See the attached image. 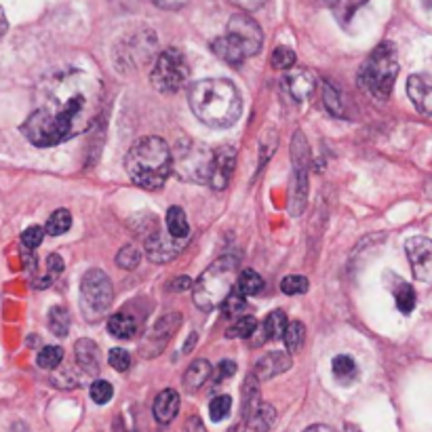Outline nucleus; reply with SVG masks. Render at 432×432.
I'll return each instance as SVG.
<instances>
[{"label": "nucleus", "mask_w": 432, "mask_h": 432, "mask_svg": "<svg viewBox=\"0 0 432 432\" xmlns=\"http://www.w3.org/2000/svg\"><path fill=\"white\" fill-rule=\"evenodd\" d=\"M61 361H64V350L59 346H44L36 356V363L42 369H49V371L57 369L61 365Z\"/></svg>", "instance_id": "2f4dec72"}, {"label": "nucleus", "mask_w": 432, "mask_h": 432, "mask_svg": "<svg viewBox=\"0 0 432 432\" xmlns=\"http://www.w3.org/2000/svg\"><path fill=\"white\" fill-rule=\"evenodd\" d=\"M331 369H333V378L342 384V386H348L350 382H354L356 378V363L352 356L348 354H337L331 363Z\"/></svg>", "instance_id": "b1692460"}, {"label": "nucleus", "mask_w": 432, "mask_h": 432, "mask_svg": "<svg viewBox=\"0 0 432 432\" xmlns=\"http://www.w3.org/2000/svg\"><path fill=\"white\" fill-rule=\"evenodd\" d=\"M102 106V83L80 70H64L40 85V104L21 125L32 145L51 148L87 131Z\"/></svg>", "instance_id": "f257e3e1"}, {"label": "nucleus", "mask_w": 432, "mask_h": 432, "mask_svg": "<svg viewBox=\"0 0 432 432\" xmlns=\"http://www.w3.org/2000/svg\"><path fill=\"white\" fill-rule=\"evenodd\" d=\"M230 2H232L234 6L247 11V13H253V11H258V8H262V6L266 4V0H230Z\"/></svg>", "instance_id": "c03bdc74"}, {"label": "nucleus", "mask_w": 432, "mask_h": 432, "mask_svg": "<svg viewBox=\"0 0 432 432\" xmlns=\"http://www.w3.org/2000/svg\"><path fill=\"white\" fill-rule=\"evenodd\" d=\"M184 432H207V428H205V424H203V420H200L198 416H190V418L186 420Z\"/></svg>", "instance_id": "49530a36"}, {"label": "nucleus", "mask_w": 432, "mask_h": 432, "mask_svg": "<svg viewBox=\"0 0 432 432\" xmlns=\"http://www.w3.org/2000/svg\"><path fill=\"white\" fill-rule=\"evenodd\" d=\"M192 287V283H190V279L188 277H179V279H175L173 283H171V291H184V289H190Z\"/></svg>", "instance_id": "de8ad7c7"}, {"label": "nucleus", "mask_w": 432, "mask_h": 432, "mask_svg": "<svg viewBox=\"0 0 432 432\" xmlns=\"http://www.w3.org/2000/svg\"><path fill=\"white\" fill-rule=\"evenodd\" d=\"M108 363H110L112 369L125 373L131 367V354L127 350H123V348H112L110 354H108Z\"/></svg>", "instance_id": "a19ab883"}, {"label": "nucleus", "mask_w": 432, "mask_h": 432, "mask_svg": "<svg viewBox=\"0 0 432 432\" xmlns=\"http://www.w3.org/2000/svg\"><path fill=\"white\" fill-rule=\"evenodd\" d=\"M239 258L236 256H222L215 260L192 285L194 304L200 310H215L222 308V304L228 299V295L234 293L239 281Z\"/></svg>", "instance_id": "39448f33"}, {"label": "nucleus", "mask_w": 432, "mask_h": 432, "mask_svg": "<svg viewBox=\"0 0 432 432\" xmlns=\"http://www.w3.org/2000/svg\"><path fill=\"white\" fill-rule=\"evenodd\" d=\"M283 87H285V91H287L291 100L304 102V100H308L316 91L318 80L308 70H291L287 76H285V80H283Z\"/></svg>", "instance_id": "dca6fc26"}, {"label": "nucleus", "mask_w": 432, "mask_h": 432, "mask_svg": "<svg viewBox=\"0 0 432 432\" xmlns=\"http://www.w3.org/2000/svg\"><path fill=\"white\" fill-rule=\"evenodd\" d=\"M42 239H44V230H42L40 226H30V228H25L23 234H21V243H23L25 249H36V247H40V245H42Z\"/></svg>", "instance_id": "79ce46f5"}, {"label": "nucleus", "mask_w": 432, "mask_h": 432, "mask_svg": "<svg viewBox=\"0 0 432 432\" xmlns=\"http://www.w3.org/2000/svg\"><path fill=\"white\" fill-rule=\"evenodd\" d=\"M270 61H272V68L277 70H291L295 64V53L289 47H277Z\"/></svg>", "instance_id": "ea45409f"}, {"label": "nucleus", "mask_w": 432, "mask_h": 432, "mask_svg": "<svg viewBox=\"0 0 432 432\" xmlns=\"http://www.w3.org/2000/svg\"><path fill=\"white\" fill-rule=\"evenodd\" d=\"M61 272H64V260H61L57 253H51V256L47 258V272H44V277H42L40 281H36V287H49Z\"/></svg>", "instance_id": "473e14b6"}, {"label": "nucleus", "mask_w": 432, "mask_h": 432, "mask_svg": "<svg viewBox=\"0 0 432 432\" xmlns=\"http://www.w3.org/2000/svg\"><path fill=\"white\" fill-rule=\"evenodd\" d=\"M407 95L414 108L426 116H432V76L431 74H414L407 78Z\"/></svg>", "instance_id": "4468645a"}, {"label": "nucleus", "mask_w": 432, "mask_h": 432, "mask_svg": "<svg viewBox=\"0 0 432 432\" xmlns=\"http://www.w3.org/2000/svg\"><path fill=\"white\" fill-rule=\"evenodd\" d=\"M49 331L57 337H66L70 331V312L64 306H53L49 310V318H47Z\"/></svg>", "instance_id": "a878e982"}, {"label": "nucleus", "mask_w": 432, "mask_h": 432, "mask_svg": "<svg viewBox=\"0 0 432 432\" xmlns=\"http://www.w3.org/2000/svg\"><path fill=\"white\" fill-rule=\"evenodd\" d=\"M177 412H179V395L173 388L158 392V397L154 399V405H152V414H154L156 422L158 424H171L175 420Z\"/></svg>", "instance_id": "6ab92c4d"}, {"label": "nucleus", "mask_w": 432, "mask_h": 432, "mask_svg": "<svg viewBox=\"0 0 432 432\" xmlns=\"http://www.w3.org/2000/svg\"><path fill=\"white\" fill-rule=\"evenodd\" d=\"M281 291L285 295H301L308 291V279L301 275H289L281 281Z\"/></svg>", "instance_id": "58836bf2"}, {"label": "nucleus", "mask_w": 432, "mask_h": 432, "mask_svg": "<svg viewBox=\"0 0 432 432\" xmlns=\"http://www.w3.org/2000/svg\"><path fill=\"white\" fill-rule=\"evenodd\" d=\"M245 424L256 432H268L275 428L277 424V409L270 405V403H264L260 401L245 418Z\"/></svg>", "instance_id": "aec40b11"}, {"label": "nucleus", "mask_w": 432, "mask_h": 432, "mask_svg": "<svg viewBox=\"0 0 432 432\" xmlns=\"http://www.w3.org/2000/svg\"><path fill=\"white\" fill-rule=\"evenodd\" d=\"M194 344H196V333L192 331V333L188 335V342L184 344V354H188V352H192V348H194Z\"/></svg>", "instance_id": "09e8293b"}, {"label": "nucleus", "mask_w": 432, "mask_h": 432, "mask_svg": "<svg viewBox=\"0 0 432 432\" xmlns=\"http://www.w3.org/2000/svg\"><path fill=\"white\" fill-rule=\"evenodd\" d=\"M177 327H179V314H167V316H162V318L152 327V331L148 333V348H144L145 356L158 354V352L167 346V342L171 340V335L177 331Z\"/></svg>", "instance_id": "2eb2a0df"}, {"label": "nucleus", "mask_w": 432, "mask_h": 432, "mask_svg": "<svg viewBox=\"0 0 432 432\" xmlns=\"http://www.w3.org/2000/svg\"><path fill=\"white\" fill-rule=\"evenodd\" d=\"M112 397H114V388H112L110 382H106V380H95V382L91 384V399H93L97 405L110 403Z\"/></svg>", "instance_id": "e433bc0d"}, {"label": "nucleus", "mask_w": 432, "mask_h": 432, "mask_svg": "<svg viewBox=\"0 0 432 432\" xmlns=\"http://www.w3.org/2000/svg\"><path fill=\"white\" fill-rule=\"evenodd\" d=\"M8 30V21H6V15H4V11L0 8V38L4 36V32Z\"/></svg>", "instance_id": "8fccbe9b"}, {"label": "nucleus", "mask_w": 432, "mask_h": 432, "mask_svg": "<svg viewBox=\"0 0 432 432\" xmlns=\"http://www.w3.org/2000/svg\"><path fill=\"white\" fill-rule=\"evenodd\" d=\"M234 164H236V152L228 145L220 148L213 156V167H211V177H209V186L213 190H224L234 173Z\"/></svg>", "instance_id": "ddd939ff"}, {"label": "nucleus", "mask_w": 432, "mask_h": 432, "mask_svg": "<svg viewBox=\"0 0 432 432\" xmlns=\"http://www.w3.org/2000/svg\"><path fill=\"white\" fill-rule=\"evenodd\" d=\"M264 289V279L256 272V270H243L239 275V281H236V293H241L243 297H251V295H258L260 291Z\"/></svg>", "instance_id": "bb28decb"}, {"label": "nucleus", "mask_w": 432, "mask_h": 432, "mask_svg": "<svg viewBox=\"0 0 432 432\" xmlns=\"http://www.w3.org/2000/svg\"><path fill=\"white\" fill-rule=\"evenodd\" d=\"M188 239H175L162 230H156L152 232L148 239H145V253L152 262L156 264H167L171 260H175L179 256V251L184 249Z\"/></svg>", "instance_id": "f8f14e48"}, {"label": "nucleus", "mask_w": 432, "mask_h": 432, "mask_svg": "<svg viewBox=\"0 0 432 432\" xmlns=\"http://www.w3.org/2000/svg\"><path fill=\"white\" fill-rule=\"evenodd\" d=\"M323 104H325V108H327L333 116H344V106H342L340 93H337V89L331 87L329 83L323 85Z\"/></svg>", "instance_id": "f704fd0d"}, {"label": "nucleus", "mask_w": 432, "mask_h": 432, "mask_svg": "<svg viewBox=\"0 0 432 432\" xmlns=\"http://www.w3.org/2000/svg\"><path fill=\"white\" fill-rule=\"evenodd\" d=\"M232 412V399L228 395H220L209 403V416L213 422H222L230 416Z\"/></svg>", "instance_id": "72a5a7b5"}, {"label": "nucleus", "mask_w": 432, "mask_h": 432, "mask_svg": "<svg viewBox=\"0 0 432 432\" xmlns=\"http://www.w3.org/2000/svg\"><path fill=\"white\" fill-rule=\"evenodd\" d=\"M289 369H291V356H289V352L275 350V352L264 354V356L256 363L253 376H256L258 380H272V378L285 373Z\"/></svg>", "instance_id": "a211bd4d"}, {"label": "nucleus", "mask_w": 432, "mask_h": 432, "mask_svg": "<svg viewBox=\"0 0 432 432\" xmlns=\"http://www.w3.org/2000/svg\"><path fill=\"white\" fill-rule=\"evenodd\" d=\"M188 76H190V68H188L186 55L179 49L171 47L156 57L150 72V83L160 93H177L188 83Z\"/></svg>", "instance_id": "6e6552de"}, {"label": "nucleus", "mask_w": 432, "mask_h": 432, "mask_svg": "<svg viewBox=\"0 0 432 432\" xmlns=\"http://www.w3.org/2000/svg\"><path fill=\"white\" fill-rule=\"evenodd\" d=\"M125 169L140 188L158 190L173 171V150L156 136L142 138L129 148Z\"/></svg>", "instance_id": "7ed1b4c3"}, {"label": "nucleus", "mask_w": 432, "mask_h": 432, "mask_svg": "<svg viewBox=\"0 0 432 432\" xmlns=\"http://www.w3.org/2000/svg\"><path fill=\"white\" fill-rule=\"evenodd\" d=\"M399 76V57L392 42L378 44L359 70V87L365 95L384 102L390 97Z\"/></svg>", "instance_id": "423d86ee"}, {"label": "nucleus", "mask_w": 432, "mask_h": 432, "mask_svg": "<svg viewBox=\"0 0 432 432\" xmlns=\"http://www.w3.org/2000/svg\"><path fill=\"white\" fill-rule=\"evenodd\" d=\"M213 156L215 152L209 150L207 145L196 144L192 140H184L173 152V171L186 181L209 184Z\"/></svg>", "instance_id": "0eeeda50"}, {"label": "nucleus", "mask_w": 432, "mask_h": 432, "mask_svg": "<svg viewBox=\"0 0 432 432\" xmlns=\"http://www.w3.org/2000/svg\"><path fill=\"white\" fill-rule=\"evenodd\" d=\"M158 8H164V11H179L184 8L190 0H152Z\"/></svg>", "instance_id": "a18cd8bd"}, {"label": "nucleus", "mask_w": 432, "mask_h": 432, "mask_svg": "<svg viewBox=\"0 0 432 432\" xmlns=\"http://www.w3.org/2000/svg\"><path fill=\"white\" fill-rule=\"evenodd\" d=\"M188 102L196 119L213 129L232 127L243 110V100L234 83L226 78H205L190 87Z\"/></svg>", "instance_id": "f03ea898"}, {"label": "nucleus", "mask_w": 432, "mask_h": 432, "mask_svg": "<svg viewBox=\"0 0 432 432\" xmlns=\"http://www.w3.org/2000/svg\"><path fill=\"white\" fill-rule=\"evenodd\" d=\"M236 373V363L234 361H222L220 365H217V369H215V376H213V384L217 386V384H222V382H226L228 378H232Z\"/></svg>", "instance_id": "37998d69"}, {"label": "nucleus", "mask_w": 432, "mask_h": 432, "mask_svg": "<svg viewBox=\"0 0 432 432\" xmlns=\"http://www.w3.org/2000/svg\"><path fill=\"white\" fill-rule=\"evenodd\" d=\"M245 426H247L245 422H239V424H234V426H232V428H230L228 432H247V428H245Z\"/></svg>", "instance_id": "603ef678"}, {"label": "nucleus", "mask_w": 432, "mask_h": 432, "mask_svg": "<svg viewBox=\"0 0 432 432\" xmlns=\"http://www.w3.org/2000/svg\"><path fill=\"white\" fill-rule=\"evenodd\" d=\"M258 318L253 316V314H243V316H239L230 327H228V331H226V335L228 337H251L253 333H256V329H258Z\"/></svg>", "instance_id": "c756f323"}, {"label": "nucleus", "mask_w": 432, "mask_h": 432, "mask_svg": "<svg viewBox=\"0 0 432 432\" xmlns=\"http://www.w3.org/2000/svg\"><path fill=\"white\" fill-rule=\"evenodd\" d=\"M74 354H76V365L83 373L87 376H97L102 369V356H100V346L89 340L83 337L74 344Z\"/></svg>", "instance_id": "f3484780"}, {"label": "nucleus", "mask_w": 432, "mask_h": 432, "mask_svg": "<svg viewBox=\"0 0 432 432\" xmlns=\"http://www.w3.org/2000/svg\"><path fill=\"white\" fill-rule=\"evenodd\" d=\"M392 293H395L397 308H399L403 314L414 312V308H416V291H414V287H412L409 283L399 281V283H397V287L392 289Z\"/></svg>", "instance_id": "c85d7f7f"}, {"label": "nucleus", "mask_w": 432, "mask_h": 432, "mask_svg": "<svg viewBox=\"0 0 432 432\" xmlns=\"http://www.w3.org/2000/svg\"><path fill=\"white\" fill-rule=\"evenodd\" d=\"M291 158H293V181H291V213L297 215L304 211L306 194H308V167H310V150L308 142L297 131L291 142Z\"/></svg>", "instance_id": "9d476101"}, {"label": "nucleus", "mask_w": 432, "mask_h": 432, "mask_svg": "<svg viewBox=\"0 0 432 432\" xmlns=\"http://www.w3.org/2000/svg\"><path fill=\"white\" fill-rule=\"evenodd\" d=\"M114 299V287L110 277L100 270L91 268L83 275L80 281V310L89 320H95L108 312Z\"/></svg>", "instance_id": "1a4fd4ad"}, {"label": "nucleus", "mask_w": 432, "mask_h": 432, "mask_svg": "<svg viewBox=\"0 0 432 432\" xmlns=\"http://www.w3.org/2000/svg\"><path fill=\"white\" fill-rule=\"evenodd\" d=\"M164 222H167V230L171 236H175V239H188L190 236V226H188V220H186V213L181 207H169Z\"/></svg>", "instance_id": "393cba45"}, {"label": "nucleus", "mask_w": 432, "mask_h": 432, "mask_svg": "<svg viewBox=\"0 0 432 432\" xmlns=\"http://www.w3.org/2000/svg\"><path fill=\"white\" fill-rule=\"evenodd\" d=\"M140 260H142V256H140V251H138L133 245L123 247V249L119 251V256H116V264H119L123 270H133V268H138V266H140Z\"/></svg>", "instance_id": "4c0bfd02"}, {"label": "nucleus", "mask_w": 432, "mask_h": 432, "mask_svg": "<svg viewBox=\"0 0 432 432\" xmlns=\"http://www.w3.org/2000/svg\"><path fill=\"white\" fill-rule=\"evenodd\" d=\"M304 432H335L331 426H325V424H314V426H310V428H306Z\"/></svg>", "instance_id": "3c124183"}, {"label": "nucleus", "mask_w": 432, "mask_h": 432, "mask_svg": "<svg viewBox=\"0 0 432 432\" xmlns=\"http://www.w3.org/2000/svg\"><path fill=\"white\" fill-rule=\"evenodd\" d=\"M247 310V301H245V297L241 295V293H232V295H228V299L222 304V312H224V316H228V318H239V314H243Z\"/></svg>", "instance_id": "c9c22d12"}, {"label": "nucleus", "mask_w": 432, "mask_h": 432, "mask_svg": "<svg viewBox=\"0 0 432 432\" xmlns=\"http://www.w3.org/2000/svg\"><path fill=\"white\" fill-rule=\"evenodd\" d=\"M108 331H110L114 337H119V340H129V337L136 335L138 323H136L133 316H129V314H125V312H119V314H112V316L108 318Z\"/></svg>", "instance_id": "5701e85b"}, {"label": "nucleus", "mask_w": 432, "mask_h": 432, "mask_svg": "<svg viewBox=\"0 0 432 432\" xmlns=\"http://www.w3.org/2000/svg\"><path fill=\"white\" fill-rule=\"evenodd\" d=\"M70 228H72V213H70L68 209H57V211L51 213L44 232L51 234V236H61V234H66Z\"/></svg>", "instance_id": "cd10ccee"}, {"label": "nucleus", "mask_w": 432, "mask_h": 432, "mask_svg": "<svg viewBox=\"0 0 432 432\" xmlns=\"http://www.w3.org/2000/svg\"><path fill=\"white\" fill-rule=\"evenodd\" d=\"M407 260L412 264L414 277L420 283H432V239L412 236L405 243Z\"/></svg>", "instance_id": "9b49d317"}, {"label": "nucleus", "mask_w": 432, "mask_h": 432, "mask_svg": "<svg viewBox=\"0 0 432 432\" xmlns=\"http://www.w3.org/2000/svg\"><path fill=\"white\" fill-rule=\"evenodd\" d=\"M287 325V314H285L283 310H275V312H270V314L264 318L262 325H258V329H256L253 335H262L260 346H262L264 342H268V340H283ZM253 335H251V337H253Z\"/></svg>", "instance_id": "412c9836"}, {"label": "nucleus", "mask_w": 432, "mask_h": 432, "mask_svg": "<svg viewBox=\"0 0 432 432\" xmlns=\"http://www.w3.org/2000/svg\"><path fill=\"white\" fill-rule=\"evenodd\" d=\"M304 337H306V327L299 320H291L285 329V335H283L287 352H297L304 346Z\"/></svg>", "instance_id": "7c9ffc66"}, {"label": "nucleus", "mask_w": 432, "mask_h": 432, "mask_svg": "<svg viewBox=\"0 0 432 432\" xmlns=\"http://www.w3.org/2000/svg\"><path fill=\"white\" fill-rule=\"evenodd\" d=\"M211 365L207 359H196L190 363V367L184 373V388L188 392H196L209 378H211Z\"/></svg>", "instance_id": "4be33fe9"}, {"label": "nucleus", "mask_w": 432, "mask_h": 432, "mask_svg": "<svg viewBox=\"0 0 432 432\" xmlns=\"http://www.w3.org/2000/svg\"><path fill=\"white\" fill-rule=\"evenodd\" d=\"M264 42L262 28L247 13H236L230 17L226 34L213 40V53L228 66H241L247 57L258 55Z\"/></svg>", "instance_id": "20e7f679"}]
</instances>
